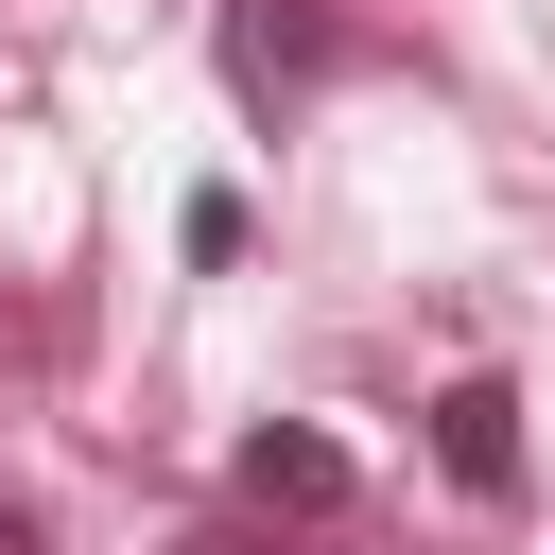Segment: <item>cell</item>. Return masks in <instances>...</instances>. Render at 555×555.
Segmentation results:
<instances>
[{
	"label": "cell",
	"mask_w": 555,
	"mask_h": 555,
	"mask_svg": "<svg viewBox=\"0 0 555 555\" xmlns=\"http://www.w3.org/2000/svg\"><path fill=\"white\" fill-rule=\"evenodd\" d=\"M225 486H243V520H347V451H330V434H295V416H278V434H243V451H225Z\"/></svg>",
	"instance_id": "6da1fadb"
},
{
	"label": "cell",
	"mask_w": 555,
	"mask_h": 555,
	"mask_svg": "<svg viewBox=\"0 0 555 555\" xmlns=\"http://www.w3.org/2000/svg\"><path fill=\"white\" fill-rule=\"evenodd\" d=\"M434 451H451L468 503H503V486H520V399H503V382H451V399H434Z\"/></svg>",
	"instance_id": "7a4b0ae2"
},
{
	"label": "cell",
	"mask_w": 555,
	"mask_h": 555,
	"mask_svg": "<svg viewBox=\"0 0 555 555\" xmlns=\"http://www.w3.org/2000/svg\"><path fill=\"white\" fill-rule=\"evenodd\" d=\"M312 69H330V35H312L295 0H225V87H243V104H278V87H312Z\"/></svg>",
	"instance_id": "3957f363"
},
{
	"label": "cell",
	"mask_w": 555,
	"mask_h": 555,
	"mask_svg": "<svg viewBox=\"0 0 555 555\" xmlns=\"http://www.w3.org/2000/svg\"><path fill=\"white\" fill-rule=\"evenodd\" d=\"M0 555H35V520H17V503H0Z\"/></svg>",
	"instance_id": "277c9868"
},
{
	"label": "cell",
	"mask_w": 555,
	"mask_h": 555,
	"mask_svg": "<svg viewBox=\"0 0 555 555\" xmlns=\"http://www.w3.org/2000/svg\"><path fill=\"white\" fill-rule=\"evenodd\" d=\"M191 555H260V538H191Z\"/></svg>",
	"instance_id": "5b68a950"
}]
</instances>
